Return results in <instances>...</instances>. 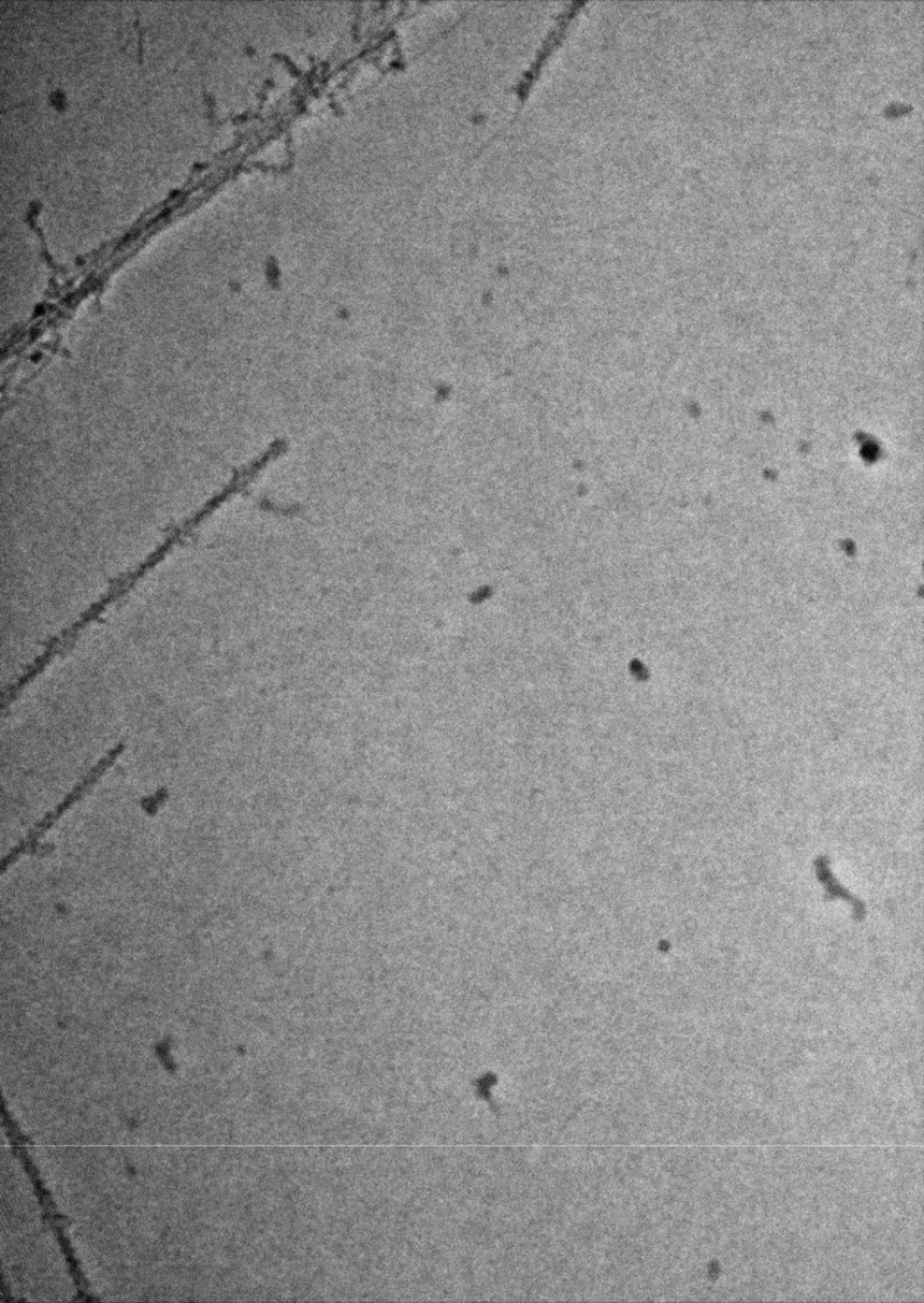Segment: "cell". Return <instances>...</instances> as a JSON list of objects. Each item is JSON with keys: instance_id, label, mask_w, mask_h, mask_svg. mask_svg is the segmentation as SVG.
Listing matches in <instances>:
<instances>
[{"instance_id": "obj_1", "label": "cell", "mask_w": 924, "mask_h": 1303, "mask_svg": "<svg viewBox=\"0 0 924 1303\" xmlns=\"http://www.w3.org/2000/svg\"><path fill=\"white\" fill-rule=\"evenodd\" d=\"M124 749H126V744H116L115 748L110 750L109 753L102 757L96 767L89 770V773L82 779V781L77 784V787L69 793L64 801L61 802L57 809L50 812L49 815L43 820V822L34 827L30 838L27 839L26 848L30 846L32 842H38V839L43 836L46 829H49V827L57 822V820L63 815V813L71 808L72 805L80 801V799L93 787V784L98 783L99 779L113 767V764L117 761V757L122 754Z\"/></svg>"}]
</instances>
